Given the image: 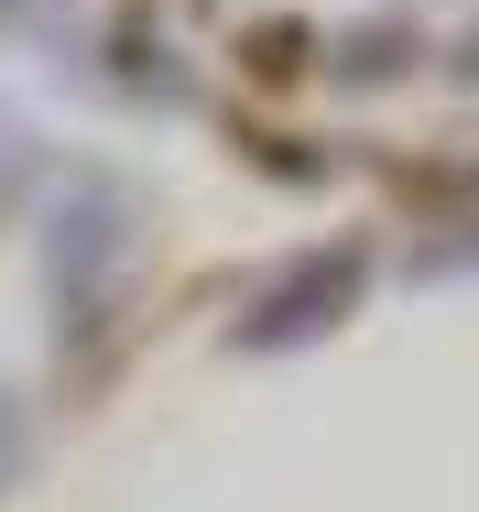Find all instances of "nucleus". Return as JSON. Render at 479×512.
Segmentation results:
<instances>
[{
    "label": "nucleus",
    "mask_w": 479,
    "mask_h": 512,
    "mask_svg": "<svg viewBox=\"0 0 479 512\" xmlns=\"http://www.w3.org/2000/svg\"><path fill=\"white\" fill-rule=\"evenodd\" d=\"M327 66H338L349 88H392V77H414V66H425V44H414V22H371V33H349Z\"/></svg>",
    "instance_id": "f03ea898"
},
{
    "label": "nucleus",
    "mask_w": 479,
    "mask_h": 512,
    "mask_svg": "<svg viewBox=\"0 0 479 512\" xmlns=\"http://www.w3.org/2000/svg\"><path fill=\"white\" fill-rule=\"evenodd\" d=\"M458 88H479V22H469V44H458Z\"/></svg>",
    "instance_id": "39448f33"
},
{
    "label": "nucleus",
    "mask_w": 479,
    "mask_h": 512,
    "mask_svg": "<svg viewBox=\"0 0 479 512\" xmlns=\"http://www.w3.org/2000/svg\"><path fill=\"white\" fill-rule=\"evenodd\" d=\"M251 66H262V77H294V66H305V33H294V22L251 33Z\"/></svg>",
    "instance_id": "20e7f679"
},
{
    "label": "nucleus",
    "mask_w": 479,
    "mask_h": 512,
    "mask_svg": "<svg viewBox=\"0 0 479 512\" xmlns=\"http://www.w3.org/2000/svg\"><path fill=\"white\" fill-rule=\"evenodd\" d=\"M360 284H371V240H338V251H305L284 284L262 295V316L240 327L251 349H294V338H316V327H338V316L360 306Z\"/></svg>",
    "instance_id": "f257e3e1"
},
{
    "label": "nucleus",
    "mask_w": 479,
    "mask_h": 512,
    "mask_svg": "<svg viewBox=\"0 0 479 512\" xmlns=\"http://www.w3.org/2000/svg\"><path fill=\"white\" fill-rule=\"evenodd\" d=\"M403 273H425V284H436V273H479V218H458L447 240H414V262H403Z\"/></svg>",
    "instance_id": "7ed1b4c3"
}]
</instances>
